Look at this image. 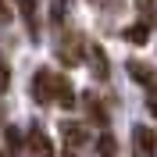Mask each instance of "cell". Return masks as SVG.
<instances>
[{"label": "cell", "mask_w": 157, "mask_h": 157, "mask_svg": "<svg viewBox=\"0 0 157 157\" xmlns=\"http://www.w3.org/2000/svg\"><path fill=\"white\" fill-rule=\"evenodd\" d=\"M50 18H54V25H61V21H64V0H54V7H50Z\"/></svg>", "instance_id": "5bb4252c"}, {"label": "cell", "mask_w": 157, "mask_h": 157, "mask_svg": "<svg viewBox=\"0 0 157 157\" xmlns=\"http://www.w3.org/2000/svg\"><path fill=\"white\" fill-rule=\"evenodd\" d=\"M64 157H75V154H64Z\"/></svg>", "instance_id": "ac0fdd59"}, {"label": "cell", "mask_w": 157, "mask_h": 157, "mask_svg": "<svg viewBox=\"0 0 157 157\" xmlns=\"http://www.w3.org/2000/svg\"><path fill=\"white\" fill-rule=\"evenodd\" d=\"M147 107H150V114L157 118V89H150V97H147Z\"/></svg>", "instance_id": "2e32d148"}, {"label": "cell", "mask_w": 157, "mask_h": 157, "mask_svg": "<svg viewBox=\"0 0 157 157\" xmlns=\"http://www.w3.org/2000/svg\"><path fill=\"white\" fill-rule=\"evenodd\" d=\"M54 100H57L61 107H75V100H78V97H75V86H71L64 75H57V86H54Z\"/></svg>", "instance_id": "ba28073f"}, {"label": "cell", "mask_w": 157, "mask_h": 157, "mask_svg": "<svg viewBox=\"0 0 157 157\" xmlns=\"http://www.w3.org/2000/svg\"><path fill=\"white\" fill-rule=\"evenodd\" d=\"M132 154L136 157H154L157 154V136L150 125H132Z\"/></svg>", "instance_id": "7a4b0ae2"}, {"label": "cell", "mask_w": 157, "mask_h": 157, "mask_svg": "<svg viewBox=\"0 0 157 157\" xmlns=\"http://www.w3.org/2000/svg\"><path fill=\"white\" fill-rule=\"evenodd\" d=\"M7 89H11V68L0 61V93H7Z\"/></svg>", "instance_id": "9a60e30c"}, {"label": "cell", "mask_w": 157, "mask_h": 157, "mask_svg": "<svg viewBox=\"0 0 157 157\" xmlns=\"http://www.w3.org/2000/svg\"><path fill=\"white\" fill-rule=\"evenodd\" d=\"M4 143H7V150H11V154H14V150H21V132H18L14 125H11V128H4Z\"/></svg>", "instance_id": "4fadbf2b"}, {"label": "cell", "mask_w": 157, "mask_h": 157, "mask_svg": "<svg viewBox=\"0 0 157 157\" xmlns=\"http://www.w3.org/2000/svg\"><path fill=\"white\" fill-rule=\"evenodd\" d=\"M29 150H32V154H39V157H54V143H50V136H47L39 125L29 128Z\"/></svg>", "instance_id": "5b68a950"}, {"label": "cell", "mask_w": 157, "mask_h": 157, "mask_svg": "<svg viewBox=\"0 0 157 157\" xmlns=\"http://www.w3.org/2000/svg\"><path fill=\"white\" fill-rule=\"evenodd\" d=\"M18 11H21V18H25L29 36L39 43V14H36V0H18Z\"/></svg>", "instance_id": "52a82bcc"}, {"label": "cell", "mask_w": 157, "mask_h": 157, "mask_svg": "<svg viewBox=\"0 0 157 157\" xmlns=\"http://www.w3.org/2000/svg\"><path fill=\"white\" fill-rule=\"evenodd\" d=\"M82 104H86V111H89V118L97 121V125H107V111H104V104H100L93 93H82Z\"/></svg>", "instance_id": "9c48e42d"}, {"label": "cell", "mask_w": 157, "mask_h": 157, "mask_svg": "<svg viewBox=\"0 0 157 157\" xmlns=\"http://www.w3.org/2000/svg\"><path fill=\"white\" fill-rule=\"evenodd\" d=\"M54 86H57V71H50V68H39L36 75H32V100H36L39 107L43 104H50L54 100Z\"/></svg>", "instance_id": "6da1fadb"}, {"label": "cell", "mask_w": 157, "mask_h": 157, "mask_svg": "<svg viewBox=\"0 0 157 157\" xmlns=\"http://www.w3.org/2000/svg\"><path fill=\"white\" fill-rule=\"evenodd\" d=\"M7 21H11V7L0 0V25H7Z\"/></svg>", "instance_id": "e0dca14e"}, {"label": "cell", "mask_w": 157, "mask_h": 157, "mask_svg": "<svg viewBox=\"0 0 157 157\" xmlns=\"http://www.w3.org/2000/svg\"><path fill=\"white\" fill-rule=\"evenodd\" d=\"M121 39H128V43H136V47H139V43H147V39H150V25H147V21L128 25V29L121 32Z\"/></svg>", "instance_id": "8fae6325"}, {"label": "cell", "mask_w": 157, "mask_h": 157, "mask_svg": "<svg viewBox=\"0 0 157 157\" xmlns=\"http://www.w3.org/2000/svg\"><path fill=\"white\" fill-rule=\"evenodd\" d=\"M97 157H118V139L111 132H100L97 136Z\"/></svg>", "instance_id": "30bf717a"}, {"label": "cell", "mask_w": 157, "mask_h": 157, "mask_svg": "<svg viewBox=\"0 0 157 157\" xmlns=\"http://www.w3.org/2000/svg\"><path fill=\"white\" fill-rule=\"evenodd\" d=\"M136 7H139L147 25H157V0H136Z\"/></svg>", "instance_id": "7c38bea8"}, {"label": "cell", "mask_w": 157, "mask_h": 157, "mask_svg": "<svg viewBox=\"0 0 157 157\" xmlns=\"http://www.w3.org/2000/svg\"><path fill=\"white\" fill-rule=\"evenodd\" d=\"M86 61H89V71L97 75V82H107L111 78V64H107V50L100 43H89L86 47Z\"/></svg>", "instance_id": "3957f363"}, {"label": "cell", "mask_w": 157, "mask_h": 157, "mask_svg": "<svg viewBox=\"0 0 157 157\" xmlns=\"http://www.w3.org/2000/svg\"><path fill=\"white\" fill-rule=\"evenodd\" d=\"M125 68H128V75L136 78L139 86H147V93H150V89H157V71L150 68V64H143V61H128Z\"/></svg>", "instance_id": "277c9868"}, {"label": "cell", "mask_w": 157, "mask_h": 157, "mask_svg": "<svg viewBox=\"0 0 157 157\" xmlns=\"http://www.w3.org/2000/svg\"><path fill=\"white\" fill-rule=\"evenodd\" d=\"M61 136H64V147H71V150L89 143V132L78 125V121H64V125H61Z\"/></svg>", "instance_id": "8992f818"}]
</instances>
